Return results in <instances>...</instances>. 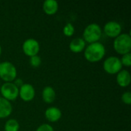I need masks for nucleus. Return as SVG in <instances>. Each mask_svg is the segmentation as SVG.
Here are the masks:
<instances>
[{"label": "nucleus", "mask_w": 131, "mask_h": 131, "mask_svg": "<svg viewBox=\"0 0 131 131\" xmlns=\"http://www.w3.org/2000/svg\"><path fill=\"white\" fill-rule=\"evenodd\" d=\"M105 54V46L100 41L89 44L84 50V55L85 59L91 63L98 62L102 60Z\"/></svg>", "instance_id": "obj_1"}, {"label": "nucleus", "mask_w": 131, "mask_h": 131, "mask_svg": "<svg viewBox=\"0 0 131 131\" xmlns=\"http://www.w3.org/2000/svg\"><path fill=\"white\" fill-rule=\"evenodd\" d=\"M103 30L97 23H91L86 26L83 31V39L89 44L97 42L102 36Z\"/></svg>", "instance_id": "obj_2"}, {"label": "nucleus", "mask_w": 131, "mask_h": 131, "mask_svg": "<svg viewBox=\"0 0 131 131\" xmlns=\"http://www.w3.org/2000/svg\"><path fill=\"white\" fill-rule=\"evenodd\" d=\"M114 48L117 53L120 54H125L130 53L131 37L127 33H123L114 38Z\"/></svg>", "instance_id": "obj_3"}, {"label": "nucleus", "mask_w": 131, "mask_h": 131, "mask_svg": "<svg viewBox=\"0 0 131 131\" xmlns=\"http://www.w3.org/2000/svg\"><path fill=\"white\" fill-rule=\"evenodd\" d=\"M17 78V69L9 61L0 63V78L5 82H13Z\"/></svg>", "instance_id": "obj_4"}, {"label": "nucleus", "mask_w": 131, "mask_h": 131, "mask_svg": "<svg viewBox=\"0 0 131 131\" xmlns=\"http://www.w3.org/2000/svg\"><path fill=\"white\" fill-rule=\"evenodd\" d=\"M121 58L117 56H110L107 58L103 63L104 70L109 74H115L122 70Z\"/></svg>", "instance_id": "obj_5"}, {"label": "nucleus", "mask_w": 131, "mask_h": 131, "mask_svg": "<svg viewBox=\"0 0 131 131\" xmlns=\"http://www.w3.org/2000/svg\"><path fill=\"white\" fill-rule=\"evenodd\" d=\"M19 88L13 82H5L0 88L2 97L8 101H15L18 97Z\"/></svg>", "instance_id": "obj_6"}, {"label": "nucleus", "mask_w": 131, "mask_h": 131, "mask_svg": "<svg viewBox=\"0 0 131 131\" xmlns=\"http://www.w3.org/2000/svg\"><path fill=\"white\" fill-rule=\"evenodd\" d=\"M22 50L28 57L37 55L40 51V44L35 38H28L22 44Z\"/></svg>", "instance_id": "obj_7"}, {"label": "nucleus", "mask_w": 131, "mask_h": 131, "mask_svg": "<svg viewBox=\"0 0 131 131\" xmlns=\"http://www.w3.org/2000/svg\"><path fill=\"white\" fill-rule=\"evenodd\" d=\"M103 31L107 37L115 38L121 34L122 26L117 21H110L104 25Z\"/></svg>", "instance_id": "obj_8"}, {"label": "nucleus", "mask_w": 131, "mask_h": 131, "mask_svg": "<svg viewBox=\"0 0 131 131\" xmlns=\"http://www.w3.org/2000/svg\"><path fill=\"white\" fill-rule=\"evenodd\" d=\"M18 96L21 99L25 102L31 101L35 96V88L28 83H24L20 88L18 91Z\"/></svg>", "instance_id": "obj_9"}, {"label": "nucleus", "mask_w": 131, "mask_h": 131, "mask_svg": "<svg viewBox=\"0 0 131 131\" xmlns=\"http://www.w3.org/2000/svg\"><path fill=\"white\" fill-rule=\"evenodd\" d=\"M62 116L61 111L57 107H50L46 109L45 112V117L46 120L51 123L58 121Z\"/></svg>", "instance_id": "obj_10"}, {"label": "nucleus", "mask_w": 131, "mask_h": 131, "mask_svg": "<svg viewBox=\"0 0 131 131\" xmlns=\"http://www.w3.org/2000/svg\"><path fill=\"white\" fill-rule=\"evenodd\" d=\"M116 81L120 87H128L131 82V76L130 72L127 70H121L117 74Z\"/></svg>", "instance_id": "obj_11"}, {"label": "nucleus", "mask_w": 131, "mask_h": 131, "mask_svg": "<svg viewBox=\"0 0 131 131\" xmlns=\"http://www.w3.org/2000/svg\"><path fill=\"white\" fill-rule=\"evenodd\" d=\"M12 112V105L10 101L3 97H0V119H4L11 115Z\"/></svg>", "instance_id": "obj_12"}, {"label": "nucleus", "mask_w": 131, "mask_h": 131, "mask_svg": "<svg viewBox=\"0 0 131 131\" xmlns=\"http://www.w3.org/2000/svg\"><path fill=\"white\" fill-rule=\"evenodd\" d=\"M86 48V42L82 38H75L69 44L70 50L74 53L82 52Z\"/></svg>", "instance_id": "obj_13"}, {"label": "nucleus", "mask_w": 131, "mask_h": 131, "mask_svg": "<svg viewBox=\"0 0 131 131\" xmlns=\"http://www.w3.org/2000/svg\"><path fill=\"white\" fill-rule=\"evenodd\" d=\"M42 8L46 15H53L58 10V3L56 0H46L43 2Z\"/></svg>", "instance_id": "obj_14"}, {"label": "nucleus", "mask_w": 131, "mask_h": 131, "mask_svg": "<svg viewBox=\"0 0 131 131\" xmlns=\"http://www.w3.org/2000/svg\"><path fill=\"white\" fill-rule=\"evenodd\" d=\"M42 99L47 104H51L56 98V92L51 86H46L42 91Z\"/></svg>", "instance_id": "obj_15"}, {"label": "nucleus", "mask_w": 131, "mask_h": 131, "mask_svg": "<svg viewBox=\"0 0 131 131\" xmlns=\"http://www.w3.org/2000/svg\"><path fill=\"white\" fill-rule=\"evenodd\" d=\"M20 128V124L18 121L15 119L8 120L4 126L5 131H18Z\"/></svg>", "instance_id": "obj_16"}, {"label": "nucleus", "mask_w": 131, "mask_h": 131, "mask_svg": "<svg viewBox=\"0 0 131 131\" xmlns=\"http://www.w3.org/2000/svg\"><path fill=\"white\" fill-rule=\"evenodd\" d=\"M75 28L72 23H67L63 28V33L67 37H71L74 34Z\"/></svg>", "instance_id": "obj_17"}, {"label": "nucleus", "mask_w": 131, "mask_h": 131, "mask_svg": "<svg viewBox=\"0 0 131 131\" xmlns=\"http://www.w3.org/2000/svg\"><path fill=\"white\" fill-rule=\"evenodd\" d=\"M41 64V58L37 54L32 57H30V64L32 68H38Z\"/></svg>", "instance_id": "obj_18"}, {"label": "nucleus", "mask_w": 131, "mask_h": 131, "mask_svg": "<svg viewBox=\"0 0 131 131\" xmlns=\"http://www.w3.org/2000/svg\"><path fill=\"white\" fill-rule=\"evenodd\" d=\"M121 61L123 66H126V67H130L131 65V54L130 53H127L125 54L122 56V58H121Z\"/></svg>", "instance_id": "obj_19"}, {"label": "nucleus", "mask_w": 131, "mask_h": 131, "mask_svg": "<svg viewBox=\"0 0 131 131\" xmlns=\"http://www.w3.org/2000/svg\"><path fill=\"white\" fill-rule=\"evenodd\" d=\"M121 100L125 104L130 105L131 104V93L130 91L124 92L121 96Z\"/></svg>", "instance_id": "obj_20"}, {"label": "nucleus", "mask_w": 131, "mask_h": 131, "mask_svg": "<svg viewBox=\"0 0 131 131\" xmlns=\"http://www.w3.org/2000/svg\"><path fill=\"white\" fill-rule=\"evenodd\" d=\"M36 131H54V128L48 124H43L36 129Z\"/></svg>", "instance_id": "obj_21"}, {"label": "nucleus", "mask_w": 131, "mask_h": 131, "mask_svg": "<svg viewBox=\"0 0 131 131\" xmlns=\"http://www.w3.org/2000/svg\"><path fill=\"white\" fill-rule=\"evenodd\" d=\"M2 45L0 44V55L2 54Z\"/></svg>", "instance_id": "obj_22"}]
</instances>
